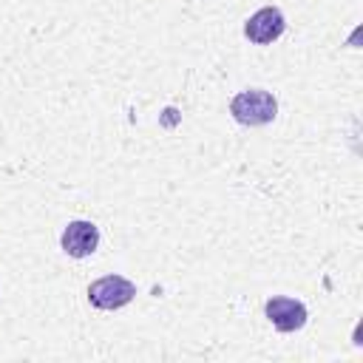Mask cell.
Segmentation results:
<instances>
[{
	"label": "cell",
	"instance_id": "obj_1",
	"mask_svg": "<svg viewBox=\"0 0 363 363\" xmlns=\"http://www.w3.org/2000/svg\"><path fill=\"white\" fill-rule=\"evenodd\" d=\"M230 113L238 125H247V128H261V125H269L278 113V102L269 91L264 88H250V91H241L230 99Z\"/></svg>",
	"mask_w": 363,
	"mask_h": 363
},
{
	"label": "cell",
	"instance_id": "obj_2",
	"mask_svg": "<svg viewBox=\"0 0 363 363\" xmlns=\"http://www.w3.org/2000/svg\"><path fill=\"white\" fill-rule=\"evenodd\" d=\"M136 298V284L125 275H105L88 286V301L96 309H122Z\"/></svg>",
	"mask_w": 363,
	"mask_h": 363
},
{
	"label": "cell",
	"instance_id": "obj_3",
	"mask_svg": "<svg viewBox=\"0 0 363 363\" xmlns=\"http://www.w3.org/2000/svg\"><path fill=\"white\" fill-rule=\"evenodd\" d=\"M286 28V20L281 14V9L275 6H264L258 9L247 23H244V34L250 43L255 45H267V43H275Z\"/></svg>",
	"mask_w": 363,
	"mask_h": 363
},
{
	"label": "cell",
	"instance_id": "obj_4",
	"mask_svg": "<svg viewBox=\"0 0 363 363\" xmlns=\"http://www.w3.org/2000/svg\"><path fill=\"white\" fill-rule=\"evenodd\" d=\"M60 244L71 258H88L99 247V227L94 221H68Z\"/></svg>",
	"mask_w": 363,
	"mask_h": 363
},
{
	"label": "cell",
	"instance_id": "obj_5",
	"mask_svg": "<svg viewBox=\"0 0 363 363\" xmlns=\"http://www.w3.org/2000/svg\"><path fill=\"white\" fill-rule=\"evenodd\" d=\"M264 312L278 332H298L306 323V306L295 298H269Z\"/></svg>",
	"mask_w": 363,
	"mask_h": 363
}]
</instances>
